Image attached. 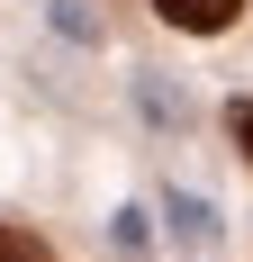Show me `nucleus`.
<instances>
[{"label":"nucleus","mask_w":253,"mask_h":262,"mask_svg":"<svg viewBox=\"0 0 253 262\" xmlns=\"http://www.w3.org/2000/svg\"><path fill=\"white\" fill-rule=\"evenodd\" d=\"M226 127H235V145H244V163H253V100H235V108H226Z\"/></svg>","instance_id":"4"},{"label":"nucleus","mask_w":253,"mask_h":262,"mask_svg":"<svg viewBox=\"0 0 253 262\" xmlns=\"http://www.w3.org/2000/svg\"><path fill=\"white\" fill-rule=\"evenodd\" d=\"M0 262H54V253L27 235V226H0Z\"/></svg>","instance_id":"3"},{"label":"nucleus","mask_w":253,"mask_h":262,"mask_svg":"<svg viewBox=\"0 0 253 262\" xmlns=\"http://www.w3.org/2000/svg\"><path fill=\"white\" fill-rule=\"evenodd\" d=\"M172 235H181V244H208V235H217L208 199H172Z\"/></svg>","instance_id":"2"},{"label":"nucleus","mask_w":253,"mask_h":262,"mask_svg":"<svg viewBox=\"0 0 253 262\" xmlns=\"http://www.w3.org/2000/svg\"><path fill=\"white\" fill-rule=\"evenodd\" d=\"M235 9H244V0H154V18H163V27H190V36H217Z\"/></svg>","instance_id":"1"}]
</instances>
